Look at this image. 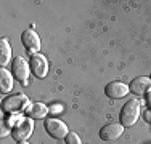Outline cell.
Segmentation results:
<instances>
[{
    "label": "cell",
    "mask_w": 151,
    "mask_h": 144,
    "mask_svg": "<svg viewBox=\"0 0 151 144\" xmlns=\"http://www.w3.org/2000/svg\"><path fill=\"white\" fill-rule=\"evenodd\" d=\"M148 104H150V107H151V90H150V93H148Z\"/></svg>",
    "instance_id": "cell-17"
},
{
    "label": "cell",
    "mask_w": 151,
    "mask_h": 144,
    "mask_svg": "<svg viewBox=\"0 0 151 144\" xmlns=\"http://www.w3.org/2000/svg\"><path fill=\"white\" fill-rule=\"evenodd\" d=\"M138 115H140V101L134 98L130 101L122 106L121 109V114H119V118H121V125L122 127H134L135 122L138 120Z\"/></svg>",
    "instance_id": "cell-1"
},
{
    "label": "cell",
    "mask_w": 151,
    "mask_h": 144,
    "mask_svg": "<svg viewBox=\"0 0 151 144\" xmlns=\"http://www.w3.org/2000/svg\"><path fill=\"white\" fill-rule=\"evenodd\" d=\"M18 144H29V143H26V141H21V143H18Z\"/></svg>",
    "instance_id": "cell-19"
},
{
    "label": "cell",
    "mask_w": 151,
    "mask_h": 144,
    "mask_svg": "<svg viewBox=\"0 0 151 144\" xmlns=\"http://www.w3.org/2000/svg\"><path fill=\"white\" fill-rule=\"evenodd\" d=\"M21 42H23V45L26 46L27 51L34 53V55L40 50V38H39L37 32L32 31V29H27V31L23 32V35H21Z\"/></svg>",
    "instance_id": "cell-7"
},
{
    "label": "cell",
    "mask_w": 151,
    "mask_h": 144,
    "mask_svg": "<svg viewBox=\"0 0 151 144\" xmlns=\"http://www.w3.org/2000/svg\"><path fill=\"white\" fill-rule=\"evenodd\" d=\"M150 78H151V77H150Z\"/></svg>",
    "instance_id": "cell-20"
},
{
    "label": "cell",
    "mask_w": 151,
    "mask_h": 144,
    "mask_svg": "<svg viewBox=\"0 0 151 144\" xmlns=\"http://www.w3.org/2000/svg\"><path fill=\"white\" fill-rule=\"evenodd\" d=\"M64 143L66 144H82L81 143V138H79V135H76L74 131H69L66 135V138H64Z\"/></svg>",
    "instance_id": "cell-14"
},
{
    "label": "cell",
    "mask_w": 151,
    "mask_h": 144,
    "mask_svg": "<svg viewBox=\"0 0 151 144\" xmlns=\"http://www.w3.org/2000/svg\"><path fill=\"white\" fill-rule=\"evenodd\" d=\"M60 110H63V106H61V104H53V107H50V112L52 114H56V112H60Z\"/></svg>",
    "instance_id": "cell-16"
},
{
    "label": "cell",
    "mask_w": 151,
    "mask_h": 144,
    "mask_svg": "<svg viewBox=\"0 0 151 144\" xmlns=\"http://www.w3.org/2000/svg\"><path fill=\"white\" fill-rule=\"evenodd\" d=\"M124 133V127L121 123H108L100 130V138L103 141H114Z\"/></svg>",
    "instance_id": "cell-8"
},
{
    "label": "cell",
    "mask_w": 151,
    "mask_h": 144,
    "mask_svg": "<svg viewBox=\"0 0 151 144\" xmlns=\"http://www.w3.org/2000/svg\"><path fill=\"white\" fill-rule=\"evenodd\" d=\"M10 58H12L10 42H8V38H2L0 40V66L5 67L10 63Z\"/></svg>",
    "instance_id": "cell-12"
},
{
    "label": "cell",
    "mask_w": 151,
    "mask_h": 144,
    "mask_svg": "<svg viewBox=\"0 0 151 144\" xmlns=\"http://www.w3.org/2000/svg\"><path fill=\"white\" fill-rule=\"evenodd\" d=\"M27 107H29V99H27L26 95H12V96H6L2 101V109L10 114L26 110Z\"/></svg>",
    "instance_id": "cell-2"
},
{
    "label": "cell",
    "mask_w": 151,
    "mask_h": 144,
    "mask_svg": "<svg viewBox=\"0 0 151 144\" xmlns=\"http://www.w3.org/2000/svg\"><path fill=\"white\" fill-rule=\"evenodd\" d=\"M29 67H31V72L37 78H44L47 75V72H48V63H47V59L42 55H37V53L31 56Z\"/></svg>",
    "instance_id": "cell-6"
},
{
    "label": "cell",
    "mask_w": 151,
    "mask_h": 144,
    "mask_svg": "<svg viewBox=\"0 0 151 144\" xmlns=\"http://www.w3.org/2000/svg\"><path fill=\"white\" fill-rule=\"evenodd\" d=\"M129 90H130L134 95H137V96L145 95L146 91L151 90V78L150 77H137L135 80L130 82Z\"/></svg>",
    "instance_id": "cell-10"
},
{
    "label": "cell",
    "mask_w": 151,
    "mask_h": 144,
    "mask_svg": "<svg viewBox=\"0 0 151 144\" xmlns=\"http://www.w3.org/2000/svg\"><path fill=\"white\" fill-rule=\"evenodd\" d=\"M44 127L47 130V133H48L52 138H55V139H63V138H66V135L69 133L68 131L66 123L58 120V118H45Z\"/></svg>",
    "instance_id": "cell-5"
},
{
    "label": "cell",
    "mask_w": 151,
    "mask_h": 144,
    "mask_svg": "<svg viewBox=\"0 0 151 144\" xmlns=\"http://www.w3.org/2000/svg\"><path fill=\"white\" fill-rule=\"evenodd\" d=\"M8 131H10V125L3 120L2 122V133H0V136H6V135H8Z\"/></svg>",
    "instance_id": "cell-15"
},
{
    "label": "cell",
    "mask_w": 151,
    "mask_h": 144,
    "mask_svg": "<svg viewBox=\"0 0 151 144\" xmlns=\"http://www.w3.org/2000/svg\"><path fill=\"white\" fill-rule=\"evenodd\" d=\"M48 112H50V109L44 103H34L26 109V115L29 118H45Z\"/></svg>",
    "instance_id": "cell-11"
},
{
    "label": "cell",
    "mask_w": 151,
    "mask_h": 144,
    "mask_svg": "<svg viewBox=\"0 0 151 144\" xmlns=\"http://www.w3.org/2000/svg\"><path fill=\"white\" fill-rule=\"evenodd\" d=\"M13 88V77L6 69H0V91L2 93H10Z\"/></svg>",
    "instance_id": "cell-13"
},
{
    "label": "cell",
    "mask_w": 151,
    "mask_h": 144,
    "mask_svg": "<svg viewBox=\"0 0 151 144\" xmlns=\"http://www.w3.org/2000/svg\"><path fill=\"white\" fill-rule=\"evenodd\" d=\"M32 128H34V118H21L18 122V125L13 128L12 131V138L15 141L21 143V141H26L27 138L32 135Z\"/></svg>",
    "instance_id": "cell-3"
},
{
    "label": "cell",
    "mask_w": 151,
    "mask_h": 144,
    "mask_svg": "<svg viewBox=\"0 0 151 144\" xmlns=\"http://www.w3.org/2000/svg\"><path fill=\"white\" fill-rule=\"evenodd\" d=\"M130 91L127 85L121 83V82H111L105 86V93L108 98H113V99H119V98H124L127 93Z\"/></svg>",
    "instance_id": "cell-9"
},
{
    "label": "cell",
    "mask_w": 151,
    "mask_h": 144,
    "mask_svg": "<svg viewBox=\"0 0 151 144\" xmlns=\"http://www.w3.org/2000/svg\"><path fill=\"white\" fill-rule=\"evenodd\" d=\"M29 64L26 63V59H24L23 56H16L13 58L12 61V72L13 75H15V78L18 82H21L23 85L27 83V78H29Z\"/></svg>",
    "instance_id": "cell-4"
},
{
    "label": "cell",
    "mask_w": 151,
    "mask_h": 144,
    "mask_svg": "<svg viewBox=\"0 0 151 144\" xmlns=\"http://www.w3.org/2000/svg\"><path fill=\"white\" fill-rule=\"evenodd\" d=\"M146 120L151 122V114H150V112H146Z\"/></svg>",
    "instance_id": "cell-18"
}]
</instances>
